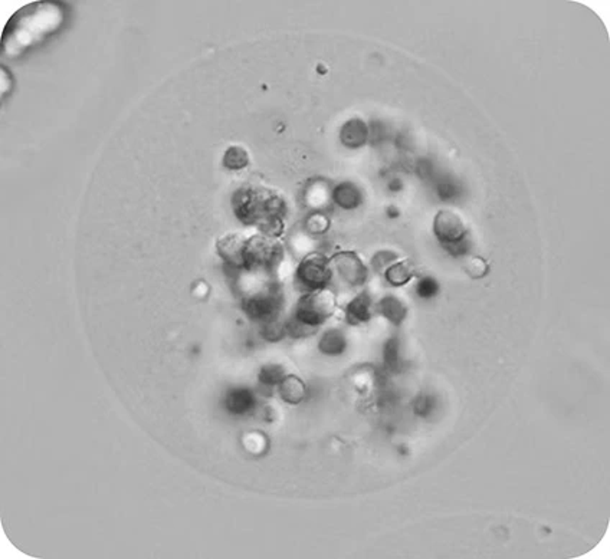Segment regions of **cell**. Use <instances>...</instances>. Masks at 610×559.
<instances>
[{
  "instance_id": "6da1fadb",
  "label": "cell",
  "mask_w": 610,
  "mask_h": 559,
  "mask_svg": "<svg viewBox=\"0 0 610 559\" xmlns=\"http://www.w3.org/2000/svg\"><path fill=\"white\" fill-rule=\"evenodd\" d=\"M65 22L61 4L36 2L22 8L8 22L2 35V53L6 58H18L57 33Z\"/></svg>"
},
{
  "instance_id": "7a4b0ae2",
  "label": "cell",
  "mask_w": 610,
  "mask_h": 559,
  "mask_svg": "<svg viewBox=\"0 0 610 559\" xmlns=\"http://www.w3.org/2000/svg\"><path fill=\"white\" fill-rule=\"evenodd\" d=\"M232 209L245 226H256L262 235L278 238L288 211L284 196L269 187L244 184L232 196Z\"/></svg>"
},
{
  "instance_id": "3957f363",
  "label": "cell",
  "mask_w": 610,
  "mask_h": 559,
  "mask_svg": "<svg viewBox=\"0 0 610 559\" xmlns=\"http://www.w3.org/2000/svg\"><path fill=\"white\" fill-rule=\"evenodd\" d=\"M336 311V295L329 289H317L305 294L297 304L294 316L285 323L290 337L301 338L311 335Z\"/></svg>"
},
{
  "instance_id": "277c9868",
  "label": "cell",
  "mask_w": 610,
  "mask_h": 559,
  "mask_svg": "<svg viewBox=\"0 0 610 559\" xmlns=\"http://www.w3.org/2000/svg\"><path fill=\"white\" fill-rule=\"evenodd\" d=\"M284 258L283 245L266 235H255L246 240L244 270L271 275Z\"/></svg>"
},
{
  "instance_id": "5b68a950",
  "label": "cell",
  "mask_w": 610,
  "mask_h": 559,
  "mask_svg": "<svg viewBox=\"0 0 610 559\" xmlns=\"http://www.w3.org/2000/svg\"><path fill=\"white\" fill-rule=\"evenodd\" d=\"M284 306V292L280 284L268 281L255 291H249L242 299L245 314L262 323L278 319Z\"/></svg>"
},
{
  "instance_id": "8992f818",
  "label": "cell",
  "mask_w": 610,
  "mask_h": 559,
  "mask_svg": "<svg viewBox=\"0 0 610 559\" xmlns=\"http://www.w3.org/2000/svg\"><path fill=\"white\" fill-rule=\"evenodd\" d=\"M433 231L442 246L454 256H464L469 250L467 226L459 214L451 210H440L435 217Z\"/></svg>"
},
{
  "instance_id": "52a82bcc",
  "label": "cell",
  "mask_w": 610,
  "mask_h": 559,
  "mask_svg": "<svg viewBox=\"0 0 610 559\" xmlns=\"http://www.w3.org/2000/svg\"><path fill=\"white\" fill-rule=\"evenodd\" d=\"M297 281L310 292L324 289L331 281L332 270L329 260L320 253H310L297 267Z\"/></svg>"
},
{
  "instance_id": "ba28073f",
  "label": "cell",
  "mask_w": 610,
  "mask_h": 559,
  "mask_svg": "<svg viewBox=\"0 0 610 559\" xmlns=\"http://www.w3.org/2000/svg\"><path fill=\"white\" fill-rule=\"evenodd\" d=\"M331 270H336L342 281L349 287H360L367 279V269L363 260L353 252H343L329 260Z\"/></svg>"
},
{
  "instance_id": "9c48e42d",
  "label": "cell",
  "mask_w": 610,
  "mask_h": 559,
  "mask_svg": "<svg viewBox=\"0 0 610 559\" xmlns=\"http://www.w3.org/2000/svg\"><path fill=\"white\" fill-rule=\"evenodd\" d=\"M246 240L239 233H229L222 236L217 243L216 249L219 256L224 259L228 267L235 270H244V252Z\"/></svg>"
},
{
  "instance_id": "30bf717a",
  "label": "cell",
  "mask_w": 610,
  "mask_h": 559,
  "mask_svg": "<svg viewBox=\"0 0 610 559\" xmlns=\"http://www.w3.org/2000/svg\"><path fill=\"white\" fill-rule=\"evenodd\" d=\"M256 406L254 391L245 387L229 389L225 396V409L234 416H245Z\"/></svg>"
},
{
  "instance_id": "8fae6325",
  "label": "cell",
  "mask_w": 610,
  "mask_h": 559,
  "mask_svg": "<svg viewBox=\"0 0 610 559\" xmlns=\"http://www.w3.org/2000/svg\"><path fill=\"white\" fill-rule=\"evenodd\" d=\"M371 306H373L371 297L367 292H361L349 304L346 309L347 321L353 325H360L367 322L371 318Z\"/></svg>"
},
{
  "instance_id": "7c38bea8",
  "label": "cell",
  "mask_w": 610,
  "mask_h": 559,
  "mask_svg": "<svg viewBox=\"0 0 610 559\" xmlns=\"http://www.w3.org/2000/svg\"><path fill=\"white\" fill-rule=\"evenodd\" d=\"M332 200H334L342 209L352 210L361 204L363 193L356 184L346 182L339 184L334 189V192H332Z\"/></svg>"
},
{
  "instance_id": "4fadbf2b",
  "label": "cell",
  "mask_w": 610,
  "mask_h": 559,
  "mask_svg": "<svg viewBox=\"0 0 610 559\" xmlns=\"http://www.w3.org/2000/svg\"><path fill=\"white\" fill-rule=\"evenodd\" d=\"M367 137H369L367 126L361 120H357V118L347 121L343 126L342 134H340L342 143L347 147H352V148L361 147L367 141Z\"/></svg>"
},
{
  "instance_id": "5bb4252c",
  "label": "cell",
  "mask_w": 610,
  "mask_h": 559,
  "mask_svg": "<svg viewBox=\"0 0 610 559\" xmlns=\"http://www.w3.org/2000/svg\"><path fill=\"white\" fill-rule=\"evenodd\" d=\"M281 399L288 404H300L307 394L305 384L297 375H287L280 384Z\"/></svg>"
},
{
  "instance_id": "9a60e30c",
  "label": "cell",
  "mask_w": 610,
  "mask_h": 559,
  "mask_svg": "<svg viewBox=\"0 0 610 559\" xmlns=\"http://www.w3.org/2000/svg\"><path fill=\"white\" fill-rule=\"evenodd\" d=\"M377 309L384 318H387L395 325H401L408 315L406 305L395 297H387L381 299Z\"/></svg>"
},
{
  "instance_id": "2e32d148",
  "label": "cell",
  "mask_w": 610,
  "mask_h": 559,
  "mask_svg": "<svg viewBox=\"0 0 610 559\" xmlns=\"http://www.w3.org/2000/svg\"><path fill=\"white\" fill-rule=\"evenodd\" d=\"M347 348V341L343 332L339 329H331L322 335L318 344V350L327 355H340Z\"/></svg>"
},
{
  "instance_id": "e0dca14e",
  "label": "cell",
  "mask_w": 610,
  "mask_h": 559,
  "mask_svg": "<svg viewBox=\"0 0 610 559\" xmlns=\"http://www.w3.org/2000/svg\"><path fill=\"white\" fill-rule=\"evenodd\" d=\"M383 358H384V365L386 368L389 370L393 374H399L403 371L405 368V361L401 357V343L398 338H391L384 344V351H383Z\"/></svg>"
},
{
  "instance_id": "ac0fdd59",
  "label": "cell",
  "mask_w": 610,
  "mask_h": 559,
  "mask_svg": "<svg viewBox=\"0 0 610 559\" xmlns=\"http://www.w3.org/2000/svg\"><path fill=\"white\" fill-rule=\"evenodd\" d=\"M384 276L387 281H389V284L395 287H402L415 276V267L409 260H403L387 269Z\"/></svg>"
},
{
  "instance_id": "d6986e66",
  "label": "cell",
  "mask_w": 610,
  "mask_h": 559,
  "mask_svg": "<svg viewBox=\"0 0 610 559\" xmlns=\"http://www.w3.org/2000/svg\"><path fill=\"white\" fill-rule=\"evenodd\" d=\"M249 164V153L241 145H232L225 151L224 165L229 170H242Z\"/></svg>"
},
{
  "instance_id": "ffe728a7",
  "label": "cell",
  "mask_w": 610,
  "mask_h": 559,
  "mask_svg": "<svg viewBox=\"0 0 610 559\" xmlns=\"http://www.w3.org/2000/svg\"><path fill=\"white\" fill-rule=\"evenodd\" d=\"M285 371L281 365H265L259 370L258 374V380L262 385L265 387H273V385H280L283 382V380L285 378Z\"/></svg>"
},
{
  "instance_id": "44dd1931",
  "label": "cell",
  "mask_w": 610,
  "mask_h": 559,
  "mask_svg": "<svg viewBox=\"0 0 610 559\" xmlns=\"http://www.w3.org/2000/svg\"><path fill=\"white\" fill-rule=\"evenodd\" d=\"M261 335H262V338L266 340V341H272V343L280 341V340H283L284 337H287V335H288L287 325L283 323V322H280L278 319L265 322V323H262Z\"/></svg>"
},
{
  "instance_id": "7402d4cb",
  "label": "cell",
  "mask_w": 610,
  "mask_h": 559,
  "mask_svg": "<svg viewBox=\"0 0 610 559\" xmlns=\"http://www.w3.org/2000/svg\"><path fill=\"white\" fill-rule=\"evenodd\" d=\"M418 295L423 299H429L437 295L439 292V284L435 281L433 277H423L418 284Z\"/></svg>"
},
{
  "instance_id": "603a6c76",
  "label": "cell",
  "mask_w": 610,
  "mask_h": 559,
  "mask_svg": "<svg viewBox=\"0 0 610 559\" xmlns=\"http://www.w3.org/2000/svg\"><path fill=\"white\" fill-rule=\"evenodd\" d=\"M413 409H415V413H416L418 416H420V417H426V416H429V414L432 413V410H433V402H432V397H430V396H426V394L419 396V397L416 399L415 404H413Z\"/></svg>"
},
{
  "instance_id": "cb8c5ba5",
  "label": "cell",
  "mask_w": 610,
  "mask_h": 559,
  "mask_svg": "<svg viewBox=\"0 0 610 559\" xmlns=\"http://www.w3.org/2000/svg\"><path fill=\"white\" fill-rule=\"evenodd\" d=\"M467 270L472 277H482L488 272V265L481 258H474L468 262Z\"/></svg>"
},
{
  "instance_id": "d4e9b609",
  "label": "cell",
  "mask_w": 610,
  "mask_h": 559,
  "mask_svg": "<svg viewBox=\"0 0 610 559\" xmlns=\"http://www.w3.org/2000/svg\"><path fill=\"white\" fill-rule=\"evenodd\" d=\"M396 259V255L395 253H391V252H380V253H377L376 256H374V259H373V266L377 269V270H380V269H383L384 266H387L389 265L392 260H395Z\"/></svg>"
},
{
  "instance_id": "484cf974",
  "label": "cell",
  "mask_w": 610,
  "mask_h": 559,
  "mask_svg": "<svg viewBox=\"0 0 610 559\" xmlns=\"http://www.w3.org/2000/svg\"><path fill=\"white\" fill-rule=\"evenodd\" d=\"M437 192L442 199H452L457 196V186L452 182H440Z\"/></svg>"
}]
</instances>
